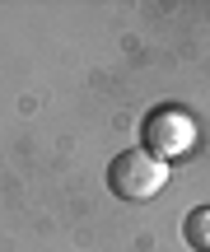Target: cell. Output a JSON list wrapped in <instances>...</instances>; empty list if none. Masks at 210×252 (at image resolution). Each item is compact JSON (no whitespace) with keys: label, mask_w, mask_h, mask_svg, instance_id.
<instances>
[{"label":"cell","mask_w":210,"mask_h":252,"mask_svg":"<svg viewBox=\"0 0 210 252\" xmlns=\"http://www.w3.org/2000/svg\"><path fill=\"white\" fill-rule=\"evenodd\" d=\"M108 187L117 201H150L168 187V163L140 145V150H121L108 163Z\"/></svg>","instance_id":"1"},{"label":"cell","mask_w":210,"mask_h":252,"mask_svg":"<svg viewBox=\"0 0 210 252\" xmlns=\"http://www.w3.org/2000/svg\"><path fill=\"white\" fill-rule=\"evenodd\" d=\"M140 135H145V150L154 154V159H178V154H187L196 145V122H192V112H182V108H154L145 117V126H140Z\"/></svg>","instance_id":"2"},{"label":"cell","mask_w":210,"mask_h":252,"mask_svg":"<svg viewBox=\"0 0 210 252\" xmlns=\"http://www.w3.org/2000/svg\"><path fill=\"white\" fill-rule=\"evenodd\" d=\"M182 238H187V248L210 252V206H196L192 215L182 220Z\"/></svg>","instance_id":"3"}]
</instances>
